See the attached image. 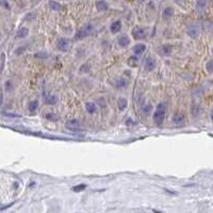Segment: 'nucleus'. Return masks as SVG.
I'll use <instances>...</instances> for the list:
<instances>
[{
	"mask_svg": "<svg viewBox=\"0 0 213 213\" xmlns=\"http://www.w3.org/2000/svg\"><path fill=\"white\" fill-rule=\"evenodd\" d=\"M5 88H7V91H11V90H12V82H11V81H7V82H5Z\"/></svg>",
	"mask_w": 213,
	"mask_h": 213,
	"instance_id": "nucleus-31",
	"label": "nucleus"
},
{
	"mask_svg": "<svg viewBox=\"0 0 213 213\" xmlns=\"http://www.w3.org/2000/svg\"><path fill=\"white\" fill-rule=\"evenodd\" d=\"M128 64L131 65V66H136V64H137V56H131L128 60Z\"/></svg>",
	"mask_w": 213,
	"mask_h": 213,
	"instance_id": "nucleus-27",
	"label": "nucleus"
},
{
	"mask_svg": "<svg viewBox=\"0 0 213 213\" xmlns=\"http://www.w3.org/2000/svg\"><path fill=\"white\" fill-rule=\"evenodd\" d=\"M96 7L99 12H103V11H107L109 9V4L105 0H98L96 2Z\"/></svg>",
	"mask_w": 213,
	"mask_h": 213,
	"instance_id": "nucleus-12",
	"label": "nucleus"
},
{
	"mask_svg": "<svg viewBox=\"0 0 213 213\" xmlns=\"http://www.w3.org/2000/svg\"><path fill=\"white\" fill-rule=\"evenodd\" d=\"M173 122L176 124V125H182L184 122V115L181 114V113H176L174 116H173Z\"/></svg>",
	"mask_w": 213,
	"mask_h": 213,
	"instance_id": "nucleus-13",
	"label": "nucleus"
},
{
	"mask_svg": "<svg viewBox=\"0 0 213 213\" xmlns=\"http://www.w3.org/2000/svg\"><path fill=\"white\" fill-rule=\"evenodd\" d=\"M160 53L164 56H169L173 53V46L169 44H165L160 47Z\"/></svg>",
	"mask_w": 213,
	"mask_h": 213,
	"instance_id": "nucleus-9",
	"label": "nucleus"
},
{
	"mask_svg": "<svg viewBox=\"0 0 213 213\" xmlns=\"http://www.w3.org/2000/svg\"><path fill=\"white\" fill-rule=\"evenodd\" d=\"M117 105H118V109L120 111H124L127 108V105H128V101H127L126 98L119 97L118 100H117Z\"/></svg>",
	"mask_w": 213,
	"mask_h": 213,
	"instance_id": "nucleus-19",
	"label": "nucleus"
},
{
	"mask_svg": "<svg viewBox=\"0 0 213 213\" xmlns=\"http://www.w3.org/2000/svg\"><path fill=\"white\" fill-rule=\"evenodd\" d=\"M93 30H94V26H93V24L87 22V24H85L84 26H82V27H81V28L76 32V34H75V39H76V41H81V39H85V37L88 36V35L92 34Z\"/></svg>",
	"mask_w": 213,
	"mask_h": 213,
	"instance_id": "nucleus-2",
	"label": "nucleus"
},
{
	"mask_svg": "<svg viewBox=\"0 0 213 213\" xmlns=\"http://www.w3.org/2000/svg\"><path fill=\"white\" fill-rule=\"evenodd\" d=\"M146 45L144 44V43H139V44H136V45L133 46L132 48V51L133 53L135 54V56H140V54H142V53L146 50Z\"/></svg>",
	"mask_w": 213,
	"mask_h": 213,
	"instance_id": "nucleus-8",
	"label": "nucleus"
},
{
	"mask_svg": "<svg viewBox=\"0 0 213 213\" xmlns=\"http://www.w3.org/2000/svg\"><path fill=\"white\" fill-rule=\"evenodd\" d=\"M56 49H58L59 51L67 52L70 48L69 39H67V37H60V39H56Z\"/></svg>",
	"mask_w": 213,
	"mask_h": 213,
	"instance_id": "nucleus-3",
	"label": "nucleus"
},
{
	"mask_svg": "<svg viewBox=\"0 0 213 213\" xmlns=\"http://www.w3.org/2000/svg\"><path fill=\"white\" fill-rule=\"evenodd\" d=\"M85 188H86V184H78L73 186V192H81V191L85 190Z\"/></svg>",
	"mask_w": 213,
	"mask_h": 213,
	"instance_id": "nucleus-25",
	"label": "nucleus"
},
{
	"mask_svg": "<svg viewBox=\"0 0 213 213\" xmlns=\"http://www.w3.org/2000/svg\"><path fill=\"white\" fill-rule=\"evenodd\" d=\"M192 113L194 116H198L199 113H200V108H199V107H194V108H192Z\"/></svg>",
	"mask_w": 213,
	"mask_h": 213,
	"instance_id": "nucleus-28",
	"label": "nucleus"
},
{
	"mask_svg": "<svg viewBox=\"0 0 213 213\" xmlns=\"http://www.w3.org/2000/svg\"><path fill=\"white\" fill-rule=\"evenodd\" d=\"M117 43H118L119 47H122V48H126V47H128L129 44H130L129 36H127V35H122V36H119L118 39H117Z\"/></svg>",
	"mask_w": 213,
	"mask_h": 213,
	"instance_id": "nucleus-10",
	"label": "nucleus"
},
{
	"mask_svg": "<svg viewBox=\"0 0 213 213\" xmlns=\"http://www.w3.org/2000/svg\"><path fill=\"white\" fill-rule=\"evenodd\" d=\"M45 117L47 119H49V120H52V122H56V120L59 119V117H58L54 113H47L45 115Z\"/></svg>",
	"mask_w": 213,
	"mask_h": 213,
	"instance_id": "nucleus-23",
	"label": "nucleus"
},
{
	"mask_svg": "<svg viewBox=\"0 0 213 213\" xmlns=\"http://www.w3.org/2000/svg\"><path fill=\"white\" fill-rule=\"evenodd\" d=\"M188 35H189L190 37H192V39H196V37H198L199 33H200V29H199L198 24H192L189 26V28H188Z\"/></svg>",
	"mask_w": 213,
	"mask_h": 213,
	"instance_id": "nucleus-5",
	"label": "nucleus"
},
{
	"mask_svg": "<svg viewBox=\"0 0 213 213\" xmlns=\"http://www.w3.org/2000/svg\"><path fill=\"white\" fill-rule=\"evenodd\" d=\"M28 34H29V29L26 28V27H22V28H20L17 31L16 37L17 39H24L26 36H28Z\"/></svg>",
	"mask_w": 213,
	"mask_h": 213,
	"instance_id": "nucleus-18",
	"label": "nucleus"
},
{
	"mask_svg": "<svg viewBox=\"0 0 213 213\" xmlns=\"http://www.w3.org/2000/svg\"><path fill=\"white\" fill-rule=\"evenodd\" d=\"M28 108H29V111L34 112L36 109L39 108V101L37 100H32V101H30L28 105Z\"/></svg>",
	"mask_w": 213,
	"mask_h": 213,
	"instance_id": "nucleus-22",
	"label": "nucleus"
},
{
	"mask_svg": "<svg viewBox=\"0 0 213 213\" xmlns=\"http://www.w3.org/2000/svg\"><path fill=\"white\" fill-rule=\"evenodd\" d=\"M206 69L209 73H213V60H210V61L207 62Z\"/></svg>",
	"mask_w": 213,
	"mask_h": 213,
	"instance_id": "nucleus-24",
	"label": "nucleus"
},
{
	"mask_svg": "<svg viewBox=\"0 0 213 213\" xmlns=\"http://www.w3.org/2000/svg\"><path fill=\"white\" fill-rule=\"evenodd\" d=\"M212 53H213V49H212Z\"/></svg>",
	"mask_w": 213,
	"mask_h": 213,
	"instance_id": "nucleus-36",
	"label": "nucleus"
},
{
	"mask_svg": "<svg viewBox=\"0 0 213 213\" xmlns=\"http://www.w3.org/2000/svg\"><path fill=\"white\" fill-rule=\"evenodd\" d=\"M49 7L52 11H56V12H60V11L63 10V7H62V4H60L59 2H56V1H53V0H50L49 1Z\"/></svg>",
	"mask_w": 213,
	"mask_h": 213,
	"instance_id": "nucleus-17",
	"label": "nucleus"
},
{
	"mask_svg": "<svg viewBox=\"0 0 213 213\" xmlns=\"http://www.w3.org/2000/svg\"><path fill=\"white\" fill-rule=\"evenodd\" d=\"M120 29H122V21L120 20L114 21V22L111 24V27H110V30H111V32L113 34L118 33V32L120 31Z\"/></svg>",
	"mask_w": 213,
	"mask_h": 213,
	"instance_id": "nucleus-11",
	"label": "nucleus"
},
{
	"mask_svg": "<svg viewBox=\"0 0 213 213\" xmlns=\"http://www.w3.org/2000/svg\"><path fill=\"white\" fill-rule=\"evenodd\" d=\"M44 101H45L46 105H56V102H58V97H56V96H54V95H48V96H46V97H45Z\"/></svg>",
	"mask_w": 213,
	"mask_h": 213,
	"instance_id": "nucleus-15",
	"label": "nucleus"
},
{
	"mask_svg": "<svg viewBox=\"0 0 213 213\" xmlns=\"http://www.w3.org/2000/svg\"><path fill=\"white\" fill-rule=\"evenodd\" d=\"M85 110L87 111V113L90 114H94L95 112L97 111V105L96 103L93 101H88L85 103Z\"/></svg>",
	"mask_w": 213,
	"mask_h": 213,
	"instance_id": "nucleus-14",
	"label": "nucleus"
},
{
	"mask_svg": "<svg viewBox=\"0 0 213 213\" xmlns=\"http://www.w3.org/2000/svg\"><path fill=\"white\" fill-rule=\"evenodd\" d=\"M156 66H157V61H156L154 58L149 56V58H147V59L145 60L144 67H145V69H146L147 71H152V70L156 68Z\"/></svg>",
	"mask_w": 213,
	"mask_h": 213,
	"instance_id": "nucleus-7",
	"label": "nucleus"
},
{
	"mask_svg": "<svg viewBox=\"0 0 213 213\" xmlns=\"http://www.w3.org/2000/svg\"><path fill=\"white\" fill-rule=\"evenodd\" d=\"M165 114H166V105H165V103L164 102L158 103L157 109H156V111H154V116H152L154 122H156L157 125H161L165 118Z\"/></svg>",
	"mask_w": 213,
	"mask_h": 213,
	"instance_id": "nucleus-1",
	"label": "nucleus"
},
{
	"mask_svg": "<svg viewBox=\"0 0 213 213\" xmlns=\"http://www.w3.org/2000/svg\"><path fill=\"white\" fill-rule=\"evenodd\" d=\"M150 110H151V105H146V107H144V112H145V113H148V112H150Z\"/></svg>",
	"mask_w": 213,
	"mask_h": 213,
	"instance_id": "nucleus-33",
	"label": "nucleus"
},
{
	"mask_svg": "<svg viewBox=\"0 0 213 213\" xmlns=\"http://www.w3.org/2000/svg\"><path fill=\"white\" fill-rule=\"evenodd\" d=\"M90 70V65L88 64H83V65H81V67L79 68V71L81 73H87V71Z\"/></svg>",
	"mask_w": 213,
	"mask_h": 213,
	"instance_id": "nucleus-26",
	"label": "nucleus"
},
{
	"mask_svg": "<svg viewBox=\"0 0 213 213\" xmlns=\"http://www.w3.org/2000/svg\"><path fill=\"white\" fill-rule=\"evenodd\" d=\"M210 117H211V120L213 122V109L211 110V114H210Z\"/></svg>",
	"mask_w": 213,
	"mask_h": 213,
	"instance_id": "nucleus-35",
	"label": "nucleus"
},
{
	"mask_svg": "<svg viewBox=\"0 0 213 213\" xmlns=\"http://www.w3.org/2000/svg\"><path fill=\"white\" fill-rule=\"evenodd\" d=\"M98 103H99V105L101 107V108H103V107H105V100L103 99V98H99L97 100Z\"/></svg>",
	"mask_w": 213,
	"mask_h": 213,
	"instance_id": "nucleus-29",
	"label": "nucleus"
},
{
	"mask_svg": "<svg viewBox=\"0 0 213 213\" xmlns=\"http://www.w3.org/2000/svg\"><path fill=\"white\" fill-rule=\"evenodd\" d=\"M35 56L45 59V58H47V53H46V52H37V53H35Z\"/></svg>",
	"mask_w": 213,
	"mask_h": 213,
	"instance_id": "nucleus-30",
	"label": "nucleus"
},
{
	"mask_svg": "<svg viewBox=\"0 0 213 213\" xmlns=\"http://www.w3.org/2000/svg\"><path fill=\"white\" fill-rule=\"evenodd\" d=\"M132 119H131V118H128V119H127V120H126V125H127V126H129V124H132Z\"/></svg>",
	"mask_w": 213,
	"mask_h": 213,
	"instance_id": "nucleus-34",
	"label": "nucleus"
},
{
	"mask_svg": "<svg viewBox=\"0 0 213 213\" xmlns=\"http://www.w3.org/2000/svg\"><path fill=\"white\" fill-rule=\"evenodd\" d=\"M132 36L134 39H142L146 37V30L142 27H135L132 30Z\"/></svg>",
	"mask_w": 213,
	"mask_h": 213,
	"instance_id": "nucleus-6",
	"label": "nucleus"
},
{
	"mask_svg": "<svg viewBox=\"0 0 213 213\" xmlns=\"http://www.w3.org/2000/svg\"><path fill=\"white\" fill-rule=\"evenodd\" d=\"M114 85L117 88H122V87H126L128 85V81L125 78H117L115 80V82H114Z\"/></svg>",
	"mask_w": 213,
	"mask_h": 213,
	"instance_id": "nucleus-16",
	"label": "nucleus"
},
{
	"mask_svg": "<svg viewBox=\"0 0 213 213\" xmlns=\"http://www.w3.org/2000/svg\"><path fill=\"white\" fill-rule=\"evenodd\" d=\"M209 2V0H197V3H196V7L198 11H203L205 7H207V4Z\"/></svg>",
	"mask_w": 213,
	"mask_h": 213,
	"instance_id": "nucleus-21",
	"label": "nucleus"
},
{
	"mask_svg": "<svg viewBox=\"0 0 213 213\" xmlns=\"http://www.w3.org/2000/svg\"><path fill=\"white\" fill-rule=\"evenodd\" d=\"M0 4H1V5H3L4 7H5V9H9V3H7V0H0Z\"/></svg>",
	"mask_w": 213,
	"mask_h": 213,
	"instance_id": "nucleus-32",
	"label": "nucleus"
},
{
	"mask_svg": "<svg viewBox=\"0 0 213 213\" xmlns=\"http://www.w3.org/2000/svg\"><path fill=\"white\" fill-rule=\"evenodd\" d=\"M65 126H66L67 129L73 130V131H78V130L81 129V122L79 119L73 118V119L67 120L66 124H65Z\"/></svg>",
	"mask_w": 213,
	"mask_h": 213,
	"instance_id": "nucleus-4",
	"label": "nucleus"
},
{
	"mask_svg": "<svg viewBox=\"0 0 213 213\" xmlns=\"http://www.w3.org/2000/svg\"><path fill=\"white\" fill-rule=\"evenodd\" d=\"M173 15H174V9L171 7H165L164 11H163V17H164L165 19H169Z\"/></svg>",
	"mask_w": 213,
	"mask_h": 213,
	"instance_id": "nucleus-20",
	"label": "nucleus"
}]
</instances>
